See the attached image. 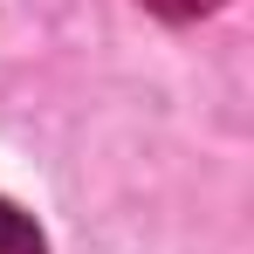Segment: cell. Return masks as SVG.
<instances>
[{"label": "cell", "instance_id": "cell-2", "mask_svg": "<svg viewBox=\"0 0 254 254\" xmlns=\"http://www.w3.org/2000/svg\"><path fill=\"white\" fill-rule=\"evenodd\" d=\"M151 14H165V21H199L206 7H220V0H144Z\"/></svg>", "mask_w": 254, "mask_h": 254}, {"label": "cell", "instance_id": "cell-1", "mask_svg": "<svg viewBox=\"0 0 254 254\" xmlns=\"http://www.w3.org/2000/svg\"><path fill=\"white\" fill-rule=\"evenodd\" d=\"M0 254H48L42 234H35V220L21 206H7V199H0Z\"/></svg>", "mask_w": 254, "mask_h": 254}]
</instances>
